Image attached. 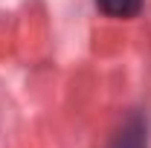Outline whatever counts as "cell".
<instances>
[{"mask_svg":"<svg viewBox=\"0 0 151 148\" xmlns=\"http://www.w3.org/2000/svg\"><path fill=\"white\" fill-rule=\"evenodd\" d=\"M96 6L111 18H134L142 9V0H96Z\"/></svg>","mask_w":151,"mask_h":148,"instance_id":"7a4b0ae2","label":"cell"},{"mask_svg":"<svg viewBox=\"0 0 151 148\" xmlns=\"http://www.w3.org/2000/svg\"><path fill=\"white\" fill-rule=\"evenodd\" d=\"M111 148H148V125H145V119L139 113L128 116V122L113 137Z\"/></svg>","mask_w":151,"mask_h":148,"instance_id":"6da1fadb","label":"cell"}]
</instances>
